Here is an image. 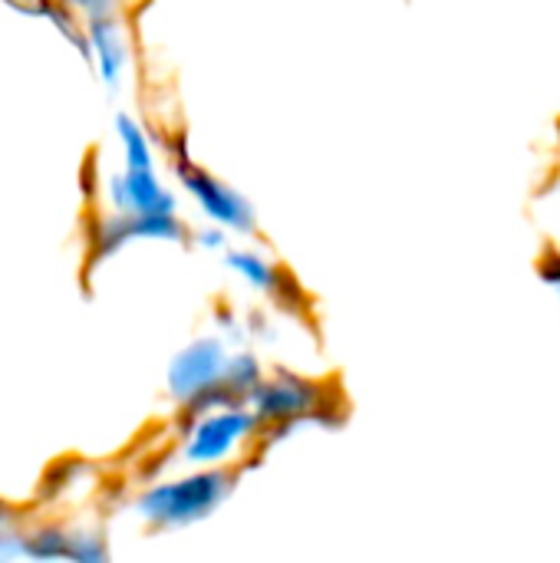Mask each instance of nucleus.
<instances>
[{
    "mask_svg": "<svg viewBox=\"0 0 560 563\" xmlns=\"http://www.w3.org/2000/svg\"><path fill=\"white\" fill-rule=\"evenodd\" d=\"M248 406L257 412L264 435H287L307 422H323V409L330 402L317 379L294 369H267Z\"/></svg>",
    "mask_w": 560,
    "mask_h": 563,
    "instance_id": "7ed1b4c3",
    "label": "nucleus"
},
{
    "mask_svg": "<svg viewBox=\"0 0 560 563\" xmlns=\"http://www.w3.org/2000/svg\"><path fill=\"white\" fill-rule=\"evenodd\" d=\"M116 129H119V139H122L125 168H155V155H152V142H149L145 129L129 115H119Z\"/></svg>",
    "mask_w": 560,
    "mask_h": 563,
    "instance_id": "9b49d317",
    "label": "nucleus"
},
{
    "mask_svg": "<svg viewBox=\"0 0 560 563\" xmlns=\"http://www.w3.org/2000/svg\"><path fill=\"white\" fill-rule=\"evenodd\" d=\"M234 492V472L231 468H195L185 478L152 485L139 501L135 511L152 528H191L198 521H208Z\"/></svg>",
    "mask_w": 560,
    "mask_h": 563,
    "instance_id": "f257e3e1",
    "label": "nucleus"
},
{
    "mask_svg": "<svg viewBox=\"0 0 560 563\" xmlns=\"http://www.w3.org/2000/svg\"><path fill=\"white\" fill-rule=\"evenodd\" d=\"M89 49L96 53V66H99L102 79L109 86H116L122 69H125L129 49H125V36H122L119 23L109 13L92 16V23H89Z\"/></svg>",
    "mask_w": 560,
    "mask_h": 563,
    "instance_id": "1a4fd4ad",
    "label": "nucleus"
},
{
    "mask_svg": "<svg viewBox=\"0 0 560 563\" xmlns=\"http://www.w3.org/2000/svg\"><path fill=\"white\" fill-rule=\"evenodd\" d=\"M188 231L178 221V214H135L122 211L116 218H106L99 228V254H112L129 241H185Z\"/></svg>",
    "mask_w": 560,
    "mask_h": 563,
    "instance_id": "0eeeda50",
    "label": "nucleus"
},
{
    "mask_svg": "<svg viewBox=\"0 0 560 563\" xmlns=\"http://www.w3.org/2000/svg\"><path fill=\"white\" fill-rule=\"evenodd\" d=\"M175 172H178L182 188L191 195V201L198 205V211H201L211 224H221V228H228L231 234H244V238L257 231V214H254L251 201H248L238 188L224 185V181L215 178L208 168L195 165L188 155H182V158L175 162Z\"/></svg>",
    "mask_w": 560,
    "mask_h": 563,
    "instance_id": "39448f33",
    "label": "nucleus"
},
{
    "mask_svg": "<svg viewBox=\"0 0 560 563\" xmlns=\"http://www.w3.org/2000/svg\"><path fill=\"white\" fill-rule=\"evenodd\" d=\"M228 234H231L228 228H221V224H211V221H208V224L195 234V244H198L201 251L224 254V251L231 247V244H228Z\"/></svg>",
    "mask_w": 560,
    "mask_h": 563,
    "instance_id": "ddd939ff",
    "label": "nucleus"
},
{
    "mask_svg": "<svg viewBox=\"0 0 560 563\" xmlns=\"http://www.w3.org/2000/svg\"><path fill=\"white\" fill-rule=\"evenodd\" d=\"M261 435L264 426L248 402H221L188 416V429L182 435V462L191 468H228Z\"/></svg>",
    "mask_w": 560,
    "mask_h": 563,
    "instance_id": "f03ea898",
    "label": "nucleus"
},
{
    "mask_svg": "<svg viewBox=\"0 0 560 563\" xmlns=\"http://www.w3.org/2000/svg\"><path fill=\"white\" fill-rule=\"evenodd\" d=\"M224 267L241 284H248L257 297H264V300H271V303H277L284 310H294V307L304 303V294H300L297 280L257 247H228L224 251Z\"/></svg>",
    "mask_w": 560,
    "mask_h": 563,
    "instance_id": "423d86ee",
    "label": "nucleus"
},
{
    "mask_svg": "<svg viewBox=\"0 0 560 563\" xmlns=\"http://www.w3.org/2000/svg\"><path fill=\"white\" fill-rule=\"evenodd\" d=\"M109 198L119 211L135 214H175V195L158 181L155 168H125L109 181Z\"/></svg>",
    "mask_w": 560,
    "mask_h": 563,
    "instance_id": "6e6552de",
    "label": "nucleus"
},
{
    "mask_svg": "<svg viewBox=\"0 0 560 563\" xmlns=\"http://www.w3.org/2000/svg\"><path fill=\"white\" fill-rule=\"evenodd\" d=\"M264 376H267V366L257 353H251V350L231 353L228 373L221 383V402H248L254 396V389L264 383Z\"/></svg>",
    "mask_w": 560,
    "mask_h": 563,
    "instance_id": "9d476101",
    "label": "nucleus"
},
{
    "mask_svg": "<svg viewBox=\"0 0 560 563\" xmlns=\"http://www.w3.org/2000/svg\"><path fill=\"white\" fill-rule=\"evenodd\" d=\"M228 343L221 336H201L188 343L168 366V393L185 416L221 406V383L228 373Z\"/></svg>",
    "mask_w": 560,
    "mask_h": 563,
    "instance_id": "20e7f679",
    "label": "nucleus"
},
{
    "mask_svg": "<svg viewBox=\"0 0 560 563\" xmlns=\"http://www.w3.org/2000/svg\"><path fill=\"white\" fill-rule=\"evenodd\" d=\"M538 277L548 290H554L560 303V247H548L545 257L538 261Z\"/></svg>",
    "mask_w": 560,
    "mask_h": 563,
    "instance_id": "f8f14e48",
    "label": "nucleus"
},
{
    "mask_svg": "<svg viewBox=\"0 0 560 563\" xmlns=\"http://www.w3.org/2000/svg\"><path fill=\"white\" fill-rule=\"evenodd\" d=\"M558 148H560V125H558Z\"/></svg>",
    "mask_w": 560,
    "mask_h": 563,
    "instance_id": "4468645a",
    "label": "nucleus"
}]
</instances>
